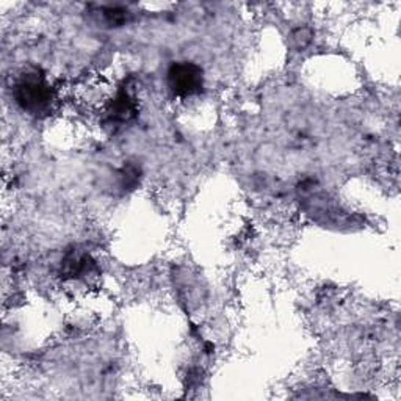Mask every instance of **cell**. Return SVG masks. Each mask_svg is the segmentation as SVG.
Returning a JSON list of instances; mask_svg holds the SVG:
<instances>
[{"mask_svg": "<svg viewBox=\"0 0 401 401\" xmlns=\"http://www.w3.org/2000/svg\"><path fill=\"white\" fill-rule=\"evenodd\" d=\"M16 99L24 110L30 111V113H39V111L49 107L52 93L43 76L30 72V74H24L21 80L17 82Z\"/></svg>", "mask_w": 401, "mask_h": 401, "instance_id": "cell-1", "label": "cell"}, {"mask_svg": "<svg viewBox=\"0 0 401 401\" xmlns=\"http://www.w3.org/2000/svg\"><path fill=\"white\" fill-rule=\"evenodd\" d=\"M168 85L176 96L187 97L202 90V69L195 63H174L168 71Z\"/></svg>", "mask_w": 401, "mask_h": 401, "instance_id": "cell-2", "label": "cell"}, {"mask_svg": "<svg viewBox=\"0 0 401 401\" xmlns=\"http://www.w3.org/2000/svg\"><path fill=\"white\" fill-rule=\"evenodd\" d=\"M127 11L121 10V8H107L105 10V17H107L108 24L111 25H121L124 21H126Z\"/></svg>", "mask_w": 401, "mask_h": 401, "instance_id": "cell-3", "label": "cell"}, {"mask_svg": "<svg viewBox=\"0 0 401 401\" xmlns=\"http://www.w3.org/2000/svg\"><path fill=\"white\" fill-rule=\"evenodd\" d=\"M293 41H297L298 48H304V45L311 41V35H309V30L306 29H300L293 34Z\"/></svg>", "mask_w": 401, "mask_h": 401, "instance_id": "cell-4", "label": "cell"}]
</instances>
